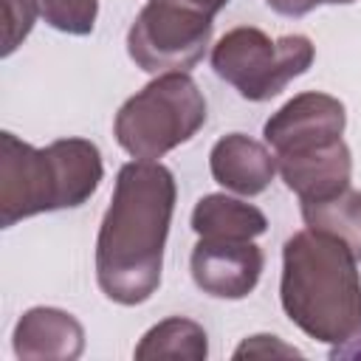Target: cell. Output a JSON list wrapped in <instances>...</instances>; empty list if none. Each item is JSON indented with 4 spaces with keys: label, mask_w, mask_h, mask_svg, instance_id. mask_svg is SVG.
<instances>
[{
    "label": "cell",
    "mask_w": 361,
    "mask_h": 361,
    "mask_svg": "<svg viewBox=\"0 0 361 361\" xmlns=\"http://www.w3.org/2000/svg\"><path fill=\"white\" fill-rule=\"evenodd\" d=\"M175 197V175L161 161L118 169L96 237V282L110 302L133 307L158 290Z\"/></svg>",
    "instance_id": "6da1fadb"
},
{
    "label": "cell",
    "mask_w": 361,
    "mask_h": 361,
    "mask_svg": "<svg viewBox=\"0 0 361 361\" xmlns=\"http://www.w3.org/2000/svg\"><path fill=\"white\" fill-rule=\"evenodd\" d=\"M279 299L285 316L322 344L361 333V274L355 251L338 237L302 228L282 245Z\"/></svg>",
    "instance_id": "7a4b0ae2"
},
{
    "label": "cell",
    "mask_w": 361,
    "mask_h": 361,
    "mask_svg": "<svg viewBox=\"0 0 361 361\" xmlns=\"http://www.w3.org/2000/svg\"><path fill=\"white\" fill-rule=\"evenodd\" d=\"M104 175L102 152L87 138H56L37 149L14 133L0 135V226L93 197Z\"/></svg>",
    "instance_id": "3957f363"
},
{
    "label": "cell",
    "mask_w": 361,
    "mask_h": 361,
    "mask_svg": "<svg viewBox=\"0 0 361 361\" xmlns=\"http://www.w3.org/2000/svg\"><path fill=\"white\" fill-rule=\"evenodd\" d=\"M206 99L189 73H158L130 96L113 121L118 147L138 161H158L206 124Z\"/></svg>",
    "instance_id": "277c9868"
},
{
    "label": "cell",
    "mask_w": 361,
    "mask_h": 361,
    "mask_svg": "<svg viewBox=\"0 0 361 361\" xmlns=\"http://www.w3.org/2000/svg\"><path fill=\"white\" fill-rule=\"evenodd\" d=\"M316 59V48L305 34H285L271 39L254 25L226 31L212 48L214 73L228 82L248 102H268L279 96Z\"/></svg>",
    "instance_id": "5b68a950"
},
{
    "label": "cell",
    "mask_w": 361,
    "mask_h": 361,
    "mask_svg": "<svg viewBox=\"0 0 361 361\" xmlns=\"http://www.w3.org/2000/svg\"><path fill=\"white\" fill-rule=\"evenodd\" d=\"M214 17L180 0H147L127 31V54L147 73L192 71L209 42Z\"/></svg>",
    "instance_id": "8992f818"
},
{
    "label": "cell",
    "mask_w": 361,
    "mask_h": 361,
    "mask_svg": "<svg viewBox=\"0 0 361 361\" xmlns=\"http://www.w3.org/2000/svg\"><path fill=\"white\" fill-rule=\"evenodd\" d=\"M344 127H347L344 104L330 93L307 90L285 102L265 121L262 135L265 144L274 149V155H296L341 141Z\"/></svg>",
    "instance_id": "52a82bcc"
},
{
    "label": "cell",
    "mask_w": 361,
    "mask_h": 361,
    "mask_svg": "<svg viewBox=\"0 0 361 361\" xmlns=\"http://www.w3.org/2000/svg\"><path fill=\"white\" fill-rule=\"evenodd\" d=\"M265 268V254L254 240L200 237L189 257L195 285L214 299H245Z\"/></svg>",
    "instance_id": "ba28073f"
},
{
    "label": "cell",
    "mask_w": 361,
    "mask_h": 361,
    "mask_svg": "<svg viewBox=\"0 0 361 361\" xmlns=\"http://www.w3.org/2000/svg\"><path fill=\"white\" fill-rule=\"evenodd\" d=\"M14 355L31 361H71L85 350V327L59 307H31L14 327Z\"/></svg>",
    "instance_id": "9c48e42d"
},
{
    "label": "cell",
    "mask_w": 361,
    "mask_h": 361,
    "mask_svg": "<svg viewBox=\"0 0 361 361\" xmlns=\"http://www.w3.org/2000/svg\"><path fill=\"white\" fill-rule=\"evenodd\" d=\"M209 169L223 189L251 197L271 186L276 175V155L243 133H228L214 141L209 152Z\"/></svg>",
    "instance_id": "30bf717a"
},
{
    "label": "cell",
    "mask_w": 361,
    "mask_h": 361,
    "mask_svg": "<svg viewBox=\"0 0 361 361\" xmlns=\"http://www.w3.org/2000/svg\"><path fill=\"white\" fill-rule=\"evenodd\" d=\"M276 172L285 186L299 195V200H316L350 186L353 155L344 141H333L319 149L276 155Z\"/></svg>",
    "instance_id": "8fae6325"
},
{
    "label": "cell",
    "mask_w": 361,
    "mask_h": 361,
    "mask_svg": "<svg viewBox=\"0 0 361 361\" xmlns=\"http://www.w3.org/2000/svg\"><path fill=\"white\" fill-rule=\"evenodd\" d=\"M192 228L197 237L212 240H254L268 231V217L245 200L206 195L192 209Z\"/></svg>",
    "instance_id": "7c38bea8"
},
{
    "label": "cell",
    "mask_w": 361,
    "mask_h": 361,
    "mask_svg": "<svg viewBox=\"0 0 361 361\" xmlns=\"http://www.w3.org/2000/svg\"><path fill=\"white\" fill-rule=\"evenodd\" d=\"M302 220L307 228L338 237L361 259V192L344 186L327 197L302 200Z\"/></svg>",
    "instance_id": "4fadbf2b"
},
{
    "label": "cell",
    "mask_w": 361,
    "mask_h": 361,
    "mask_svg": "<svg viewBox=\"0 0 361 361\" xmlns=\"http://www.w3.org/2000/svg\"><path fill=\"white\" fill-rule=\"evenodd\" d=\"M209 355L206 330L183 316H169L149 327L135 347V358H189L203 361Z\"/></svg>",
    "instance_id": "5bb4252c"
},
{
    "label": "cell",
    "mask_w": 361,
    "mask_h": 361,
    "mask_svg": "<svg viewBox=\"0 0 361 361\" xmlns=\"http://www.w3.org/2000/svg\"><path fill=\"white\" fill-rule=\"evenodd\" d=\"M34 3L39 17L62 34L85 37L96 28L99 0H34Z\"/></svg>",
    "instance_id": "9a60e30c"
},
{
    "label": "cell",
    "mask_w": 361,
    "mask_h": 361,
    "mask_svg": "<svg viewBox=\"0 0 361 361\" xmlns=\"http://www.w3.org/2000/svg\"><path fill=\"white\" fill-rule=\"evenodd\" d=\"M3 3V56H11L20 42L31 34L37 20V3L34 0H0Z\"/></svg>",
    "instance_id": "2e32d148"
},
{
    "label": "cell",
    "mask_w": 361,
    "mask_h": 361,
    "mask_svg": "<svg viewBox=\"0 0 361 361\" xmlns=\"http://www.w3.org/2000/svg\"><path fill=\"white\" fill-rule=\"evenodd\" d=\"M268 358V355H302L296 347L285 344L279 336H248L237 350H234V358Z\"/></svg>",
    "instance_id": "e0dca14e"
},
{
    "label": "cell",
    "mask_w": 361,
    "mask_h": 361,
    "mask_svg": "<svg viewBox=\"0 0 361 361\" xmlns=\"http://www.w3.org/2000/svg\"><path fill=\"white\" fill-rule=\"evenodd\" d=\"M265 3H268V8H274L282 17H305L319 6L316 0H265Z\"/></svg>",
    "instance_id": "ac0fdd59"
},
{
    "label": "cell",
    "mask_w": 361,
    "mask_h": 361,
    "mask_svg": "<svg viewBox=\"0 0 361 361\" xmlns=\"http://www.w3.org/2000/svg\"><path fill=\"white\" fill-rule=\"evenodd\" d=\"M330 358H361V333L350 338L347 344H338L330 350Z\"/></svg>",
    "instance_id": "d6986e66"
},
{
    "label": "cell",
    "mask_w": 361,
    "mask_h": 361,
    "mask_svg": "<svg viewBox=\"0 0 361 361\" xmlns=\"http://www.w3.org/2000/svg\"><path fill=\"white\" fill-rule=\"evenodd\" d=\"M180 3H189V6H195V8H200V11H206V14H217L220 8H226L231 0H180Z\"/></svg>",
    "instance_id": "ffe728a7"
},
{
    "label": "cell",
    "mask_w": 361,
    "mask_h": 361,
    "mask_svg": "<svg viewBox=\"0 0 361 361\" xmlns=\"http://www.w3.org/2000/svg\"><path fill=\"white\" fill-rule=\"evenodd\" d=\"M319 6L322 3H327V6H350V3H355V0H316Z\"/></svg>",
    "instance_id": "44dd1931"
}]
</instances>
